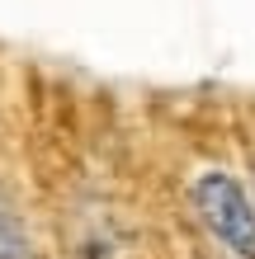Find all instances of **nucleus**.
Here are the masks:
<instances>
[{"label":"nucleus","mask_w":255,"mask_h":259,"mask_svg":"<svg viewBox=\"0 0 255 259\" xmlns=\"http://www.w3.org/2000/svg\"><path fill=\"white\" fill-rule=\"evenodd\" d=\"M189 198H194L199 222H203L236 259H255V207H250L246 189L236 184L227 170H203L199 179H194Z\"/></svg>","instance_id":"obj_1"},{"label":"nucleus","mask_w":255,"mask_h":259,"mask_svg":"<svg viewBox=\"0 0 255 259\" xmlns=\"http://www.w3.org/2000/svg\"><path fill=\"white\" fill-rule=\"evenodd\" d=\"M0 259H14V240H10V222L0 212Z\"/></svg>","instance_id":"obj_2"}]
</instances>
